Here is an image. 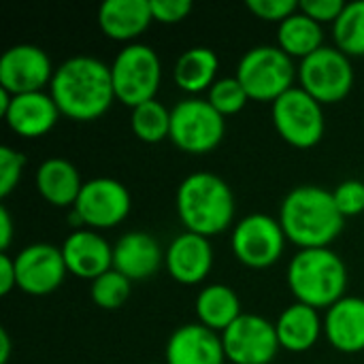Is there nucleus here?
<instances>
[{
	"instance_id": "obj_1",
	"label": "nucleus",
	"mask_w": 364,
	"mask_h": 364,
	"mask_svg": "<svg viewBox=\"0 0 364 364\" xmlns=\"http://www.w3.org/2000/svg\"><path fill=\"white\" fill-rule=\"evenodd\" d=\"M51 98L60 113L77 122L98 119L115 98L111 66L90 55H75L55 68Z\"/></svg>"
},
{
	"instance_id": "obj_2",
	"label": "nucleus",
	"mask_w": 364,
	"mask_h": 364,
	"mask_svg": "<svg viewBox=\"0 0 364 364\" xmlns=\"http://www.w3.org/2000/svg\"><path fill=\"white\" fill-rule=\"evenodd\" d=\"M279 224L294 245L303 250L328 247L343 230V215L333 192L318 186L294 188L279 211Z\"/></svg>"
},
{
	"instance_id": "obj_3",
	"label": "nucleus",
	"mask_w": 364,
	"mask_h": 364,
	"mask_svg": "<svg viewBox=\"0 0 364 364\" xmlns=\"http://www.w3.org/2000/svg\"><path fill=\"white\" fill-rule=\"evenodd\" d=\"M177 213L188 232L213 237L235 218V196L228 183L213 173L188 175L177 190Z\"/></svg>"
},
{
	"instance_id": "obj_4",
	"label": "nucleus",
	"mask_w": 364,
	"mask_h": 364,
	"mask_svg": "<svg viewBox=\"0 0 364 364\" xmlns=\"http://www.w3.org/2000/svg\"><path fill=\"white\" fill-rule=\"evenodd\" d=\"M288 284L299 303L331 309L343 299L348 286L346 264L328 247L303 250L288 267Z\"/></svg>"
},
{
	"instance_id": "obj_5",
	"label": "nucleus",
	"mask_w": 364,
	"mask_h": 364,
	"mask_svg": "<svg viewBox=\"0 0 364 364\" xmlns=\"http://www.w3.org/2000/svg\"><path fill=\"white\" fill-rule=\"evenodd\" d=\"M111 77L115 98L126 107L136 109L139 105L156 100L162 79L160 58L149 45L132 43L117 53L111 66Z\"/></svg>"
},
{
	"instance_id": "obj_6",
	"label": "nucleus",
	"mask_w": 364,
	"mask_h": 364,
	"mask_svg": "<svg viewBox=\"0 0 364 364\" xmlns=\"http://www.w3.org/2000/svg\"><path fill=\"white\" fill-rule=\"evenodd\" d=\"M237 79L250 98L260 102H275L294 81V64L286 51L273 45L250 49L237 66Z\"/></svg>"
},
{
	"instance_id": "obj_7",
	"label": "nucleus",
	"mask_w": 364,
	"mask_h": 364,
	"mask_svg": "<svg viewBox=\"0 0 364 364\" xmlns=\"http://www.w3.org/2000/svg\"><path fill=\"white\" fill-rule=\"evenodd\" d=\"M224 115L209 100L190 98L171 111V141L188 154H209L224 139Z\"/></svg>"
},
{
	"instance_id": "obj_8",
	"label": "nucleus",
	"mask_w": 364,
	"mask_h": 364,
	"mask_svg": "<svg viewBox=\"0 0 364 364\" xmlns=\"http://www.w3.org/2000/svg\"><path fill=\"white\" fill-rule=\"evenodd\" d=\"M273 124L279 136L299 149H309L324 136L322 105L303 87H292L273 102Z\"/></svg>"
},
{
	"instance_id": "obj_9",
	"label": "nucleus",
	"mask_w": 364,
	"mask_h": 364,
	"mask_svg": "<svg viewBox=\"0 0 364 364\" xmlns=\"http://www.w3.org/2000/svg\"><path fill=\"white\" fill-rule=\"evenodd\" d=\"M299 79L311 98L320 105H331L350 94L354 85V68L343 51L322 47L301 62Z\"/></svg>"
},
{
	"instance_id": "obj_10",
	"label": "nucleus",
	"mask_w": 364,
	"mask_h": 364,
	"mask_svg": "<svg viewBox=\"0 0 364 364\" xmlns=\"http://www.w3.org/2000/svg\"><path fill=\"white\" fill-rule=\"evenodd\" d=\"M222 346L226 358L235 364L273 363L282 348L275 324L252 314H241L222 333Z\"/></svg>"
},
{
	"instance_id": "obj_11",
	"label": "nucleus",
	"mask_w": 364,
	"mask_h": 364,
	"mask_svg": "<svg viewBox=\"0 0 364 364\" xmlns=\"http://www.w3.org/2000/svg\"><path fill=\"white\" fill-rule=\"evenodd\" d=\"M286 232L277 220L264 213L243 218L232 232L235 256L252 269H267L284 254Z\"/></svg>"
},
{
	"instance_id": "obj_12",
	"label": "nucleus",
	"mask_w": 364,
	"mask_h": 364,
	"mask_svg": "<svg viewBox=\"0 0 364 364\" xmlns=\"http://www.w3.org/2000/svg\"><path fill=\"white\" fill-rule=\"evenodd\" d=\"M79 220L92 228H113L130 213V194L124 183L98 177L83 183L75 203Z\"/></svg>"
},
{
	"instance_id": "obj_13",
	"label": "nucleus",
	"mask_w": 364,
	"mask_h": 364,
	"mask_svg": "<svg viewBox=\"0 0 364 364\" xmlns=\"http://www.w3.org/2000/svg\"><path fill=\"white\" fill-rule=\"evenodd\" d=\"M66 271L62 250L47 243L28 245L15 256L17 288L32 296H45L58 290Z\"/></svg>"
},
{
	"instance_id": "obj_14",
	"label": "nucleus",
	"mask_w": 364,
	"mask_h": 364,
	"mask_svg": "<svg viewBox=\"0 0 364 364\" xmlns=\"http://www.w3.org/2000/svg\"><path fill=\"white\" fill-rule=\"evenodd\" d=\"M51 79V60L36 45H15L0 58V87L11 96L41 92Z\"/></svg>"
},
{
	"instance_id": "obj_15",
	"label": "nucleus",
	"mask_w": 364,
	"mask_h": 364,
	"mask_svg": "<svg viewBox=\"0 0 364 364\" xmlns=\"http://www.w3.org/2000/svg\"><path fill=\"white\" fill-rule=\"evenodd\" d=\"M62 256L68 273L81 279H98L113 269V250L92 230H75L62 245Z\"/></svg>"
},
{
	"instance_id": "obj_16",
	"label": "nucleus",
	"mask_w": 364,
	"mask_h": 364,
	"mask_svg": "<svg viewBox=\"0 0 364 364\" xmlns=\"http://www.w3.org/2000/svg\"><path fill=\"white\" fill-rule=\"evenodd\" d=\"M224 360L222 339L203 324L177 328L166 343V364H224Z\"/></svg>"
},
{
	"instance_id": "obj_17",
	"label": "nucleus",
	"mask_w": 364,
	"mask_h": 364,
	"mask_svg": "<svg viewBox=\"0 0 364 364\" xmlns=\"http://www.w3.org/2000/svg\"><path fill=\"white\" fill-rule=\"evenodd\" d=\"M213 264V250L207 237L183 232L179 235L166 252V269L171 277L179 284L194 286L200 284Z\"/></svg>"
},
{
	"instance_id": "obj_18",
	"label": "nucleus",
	"mask_w": 364,
	"mask_h": 364,
	"mask_svg": "<svg viewBox=\"0 0 364 364\" xmlns=\"http://www.w3.org/2000/svg\"><path fill=\"white\" fill-rule=\"evenodd\" d=\"M60 109L51 96L45 92H30L11 98V105L4 113L9 128L26 139H36L47 134L58 122Z\"/></svg>"
},
{
	"instance_id": "obj_19",
	"label": "nucleus",
	"mask_w": 364,
	"mask_h": 364,
	"mask_svg": "<svg viewBox=\"0 0 364 364\" xmlns=\"http://www.w3.org/2000/svg\"><path fill=\"white\" fill-rule=\"evenodd\" d=\"M324 333L331 346L346 354L364 350V299L343 296L324 318Z\"/></svg>"
},
{
	"instance_id": "obj_20",
	"label": "nucleus",
	"mask_w": 364,
	"mask_h": 364,
	"mask_svg": "<svg viewBox=\"0 0 364 364\" xmlns=\"http://www.w3.org/2000/svg\"><path fill=\"white\" fill-rule=\"evenodd\" d=\"M160 245L147 232H128L113 247V269L130 282L151 277L160 269Z\"/></svg>"
},
{
	"instance_id": "obj_21",
	"label": "nucleus",
	"mask_w": 364,
	"mask_h": 364,
	"mask_svg": "<svg viewBox=\"0 0 364 364\" xmlns=\"http://www.w3.org/2000/svg\"><path fill=\"white\" fill-rule=\"evenodd\" d=\"M151 19L149 0H107L98 9V23L113 41H130L139 36Z\"/></svg>"
},
{
	"instance_id": "obj_22",
	"label": "nucleus",
	"mask_w": 364,
	"mask_h": 364,
	"mask_svg": "<svg viewBox=\"0 0 364 364\" xmlns=\"http://www.w3.org/2000/svg\"><path fill=\"white\" fill-rule=\"evenodd\" d=\"M275 331L282 348L290 352H307L320 339L322 322L318 309L303 303H294L282 311L279 320L275 322Z\"/></svg>"
},
{
	"instance_id": "obj_23",
	"label": "nucleus",
	"mask_w": 364,
	"mask_h": 364,
	"mask_svg": "<svg viewBox=\"0 0 364 364\" xmlns=\"http://www.w3.org/2000/svg\"><path fill=\"white\" fill-rule=\"evenodd\" d=\"M36 188L47 203L55 207H75L83 183L77 168L68 160L49 158L36 171Z\"/></svg>"
},
{
	"instance_id": "obj_24",
	"label": "nucleus",
	"mask_w": 364,
	"mask_h": 364,
	"mask_svg": "<svg viewBox=\"0 0 364 364\" xmlns=\"http://www.w3.org/2000/svg\"><path fill=\"white\" fill-rule=\"evenodd\" d=\"M196 316L211 331H226L241 316V301L232 288L213 284L196 296Z\"/></svg>"
},
{
	"instance_id": "obj_25",
	"label": "nucleus",
	"mask_w": 364,
	"mask_h": 364,
	"mask_svg": "<svg viewBox=\"0 0 364 364\" xmlns=\"http://www.w3.org/2000/svg\"><path fill=\"white\" fill-rule=\"evenodd\" d=\"M277 41H279V49L286 51L290 58L296 55L305 60L307 55L324 47L322 45L324 32L322 26L311 17H307L305 13H294L279 23Z\"/></svg>"
},
{
	"instance_id": "obj_26",
	"label": "nucleus",
	"mask_w": 364,
	"mask_h": 364,
	"mask_svg": "<svg viewBox=\"0 0 364 364\" xmlns=\"http://www.w3.org/2000/svg\"><path fill=\"white\" fill-rule=\"evenodd\" d=\"M218 55L209 47H192L179 55L175 64V83L192 94L203 92L205 87L213 85L218 73Z\"/></svg>"
},
{
	"instance_id": "obj_27",
	"label": "nucleus",
	"mask_w": 364,
	"mask_h": 364,
	"mask_svg": "<svg viewBox=\"0 0 364 364\" xmlns=\"http://www.w3.org/2000/svg\"><path fill=\"white\" fill-rule=\"evenodd\" d=\"M333 34L339 51L346 55H364V0L346 4L333 23Z\"/></svg>"
},
{
	"instance_id": "obj_28",
	"label": "nucleus",
	"mask_w": 364,
	"mask_h": 364,
	"mask_svg": "<svg viewBox=\"0 0 364 364\" xmlns=\"http://www.w3.org/2000/svg\"><path fill=\"white\" fill-rule=\"evenodd\" d=\"M130 126L141 141L160 143L166 136H171V111L162 102L149 100L132 109Z\"/></svg>"
},
{
	"instance_id": "obj_29",
	"label": "nucleus",
	"mask_w": 364,
	"mask_h": 364,
	"mask_svg": "<svg viewBox=\"0 0 364 364\" xmlns=\"http://www.w3.org/2000/svg\"><path fill=\"white\" fill-rule=\"evenodd\" d=\"M130 294V279L115 269L107 271L92 282V301L102 309H117L126 303Z\"/></svg>"
},
{
	"instance_id": "obj_30",
	"label": "nucleus",
	"mask_w": 364,
	"mask_h": 364,
	"mask_svg": "<svg viewBox=\"0 0 364 364\" xmlns=\"http://www.w3.org/2000/svg\"><path fill=\"white\" fill-rule=\"evenodd\" d=\"M247 100H250V96H247V92L243 90V85L239 83L237 77L220 79L209 90V102L222 115L239 113L245 107Z\"/></svg>"
},
{
	"instance_id": "obj_31",
	"label": "nucleus",
	"mask_w": 364,
	"mask_h": 364,
	"mask_svg": "<svg viewBox=\"0 0 364 364\" xmlns=\"http://www.w3.org/2000/svg\"><path fill=\"white\" fill-rule=\"evenodd\" d=\"M26 166V156L2 145L0 147V196L6 198L19 183L21 171Z\"/></svg>"
},
{
	"instance_id": "obj_32",
	"label": "nucleus",
	"mask_w": 364,
	"mask_h": 364,
	"mask_svg": "<svg viewBox=\"0 0 364 364\" xmlns=\"http://www.w3.org/2000/svg\"><path fill=\"white\" fill-rule=\"evenodd\" d=\"M333 198L343 218L358 215L364 211V183L358 179L343 181L333 192Z\"/></svg>"
},
{
	"instance_id": "obj_33",
	"label": "nucleus",
	"mask_w": 364,
	"mask_h": 364,
	"mask_svg": "<svg viewBox=\"0 0 364 364\" xmlns=\"http://www.w3.org/2000/svg\"><path fill=\"white\" fill-rule=\"evenodd\" d=\"M247 9L264 21H284L296 13V0H247Z\"/></svg>"
},
{
	"instance_id": "obj_34",
	"label": "nucleus",
	"mask_w": 364,
	"mask_h": 364,
	"mask_svg": "<svg viewBox=\"0 0 364 364\" xmlns=\"http://www.w3.org/2000/svg\"><path fill=\"white\" fill-rule=\"evenodd\" d=\"M301 13H305L307 17H311L314 21L322 23V21H337V17L343 13L346 2L343 0H303L299 2Z\"/></svg>"
},
{
	"instance_id": "obj_35",
	"label": "nucleus",
	"mask_w": 364,
	"mask_h": 364,
	"mask_svg": "<svg viewBox=\"0 0 364 364\" xmlns=\"http://www.w3.org/2000/svg\"><path fill=\"white\" fill-rule=\"evenodd\" d=\"M151 15L160 23H177L186 19L192 11L190 0H149Z\"/></svg>"
},
{
	"instance_id": "obj_36",
	"label": "nucleus",
	"mask_w": 364,
	"mask_h": 364,
	"mask_svg": "<svg viewBox=\"0 0 364 364\" xmlns=\"http://www.w3.org/2000/svg\"><path fill=\"white\" fill-rule=\"evenodd\" d=\"M17 286V273H15V258L9 254H0V294L6 296Z\"/></svg>"
},
{
	"instance_id": "obj_37",
	"label": "nucleus",
	"mask_w": 364,
	"mask_h": 364,
	"mask_svg": "<svg viewBox=\"0 0 364 364\" xmlns=\"http://www.w3.org/2000/svg\"><path fill=\"white\" fill-rule=\"evenodd\" d=\"M11 239H13V222H11L9 209L0 207V252L2 254H6Z\"/></svg>"
},
{
	"instance_id": "obj_38",
	"label": "nucleus",
	"mask_w": 364,
	"mask_h": 364,
	"mask_svg": "<svg viewBox=\"0 0 364 364\" xmlns=\"http://www.w3.org/2000/svg\"><path fill=\"white\" fill-rule=\"evenodd\" d=\"M9 356H11V339H9V333L2 328L0 331V364L9 363Z\"/></svg>"
}]
</instances>
